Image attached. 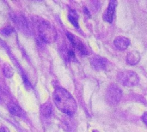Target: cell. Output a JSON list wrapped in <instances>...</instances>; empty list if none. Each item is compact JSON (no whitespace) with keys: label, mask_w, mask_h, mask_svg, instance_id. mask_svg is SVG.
<instances>
[{"label":"cell","mask_w":147,"mask_h":132,"mask_svg":"<svg viewBox=\"0 0 147 132\" xmlns=\"http://www.w3.org/2000/svg\"><path fill=\"white\" fill-rule=\"evenodd\" d=\"M22 79H23L24 85H25L26 88H27L28 90H30V88H32V86H31V84H30V82H29L28 79L27 78V76H26L25 75H22Z\"/></svg>","instance_id":"obj_17"},{"label":"cell","mask_w":147,"mask_h":132,"mask_svg":"<svg viewBox=\"0 0 147 132\" xmlns=\"http://www.w3.org/2000/svg\"><path fill=\"white\" fill-rule=\"evenodd\" d=\"M0 132H1V131H0Z\"/></svg>","instance_id":"obj_22"},{"label":"cell","mask_w":147,"mask_h":132,"mask_svg":"<svg viewBox=\"0 0 147 132\" xmlns=\"http://www.w3.org/2000/svg\"><path fill=\"white\" fill-rule=\"evenodd\" d=\"M92 132H99V131H97L96 130H94V131H92Z\"/></svg>","instance_id":"obj_21"},{"label":"cell","mask_w":147,"mask_h":132,"mask_svg":"<svg viewBox=\"0 0 147 132\" xmlns=\"http://www.w3.org/2000/svg\"><path fill=\"white\" fill-rule=\"evenodd\" d=\"M66 36L69 39L73 48H75V50L78 52V54L80 56H87L88 55L89 52L86 48V46L84 45V43L83 42V40L75 36L73 34H71L70 32L66 33Z\"/></svg>","instance_id":"obj_5"},{"label":"cell","mask_w":147,"mask_h":132,"mask_svg":"<svg viewBox=\"0 0 147 132\" xmlns=\"http://www.w3.org/2000/svg\"><path fill=\"white\" fill-rule=\"evenodd\" d=\"M114 45L118 50L124 51L130 45V40L125 36H117L114 40Z\"/></svg>","instance_id":"obj_8"},{"label":"cell","mask_w":147,"mask_h":132,"mask_svg":"<svg viewBox=\"0 0 147 132\" xmlns=\"http://www.w3.org/2000/svg\"><path fill=\"white\" fill-rule=\"evenodd\" d=\"M142 121L147 125V112L142 115Z\"/></svg>","instance_id":"obj_18"},{"label":"cell","mask_w":147,"mask_h":132,"mask_svg":"<svg viewBox=\"0 0 147 132\" xmlns=\"http://www.w3.org/2000/svg\"><path fill=\"white\" fill-rule=\"evenodd\" d=\"M117 81L125 87H134L140 82V76L133 70H122L117 74Z\"/></svg>","instance_id":"obj_3"},{"label":"cell","mask_w":147,"mask_h":132,"mask_svg":"<svg viewBox=\"0 0 147 132\" xmlns=\"http://www.w3.org/2000/svg\"><path fill=\"white\" fill-rule=\"evenodd\" d=\"M0 131H1V132H9V129H8L7 127H5V126H3V127L0 129Z\"/></svg>","instance_id":"obj_20"},{"label":"cell","mask_w":147,"mask_h":132,"mask_svg":"<svg viewBox=\"0 0 147 132\" xmlns=\"http://www.w3.org/2000/svg\"><path fill=\"white\" fill-rule=\"evenodd\" d=\"M53 99L56 107L62 113L72 115L76 112L77 102L73 96L64 88H56L53 93Z\"/></svg>","instance_id":"obj_1"},{"label":"cell","mask_w":147,"mask_h":132,"mask_svg":"<svg viewBox=\"0 0 147 132\" xmlns=\"http://www.w3.org/2000/svg\"><path fill=\"white\" fill-rule=\"evenodd\" d=\"M127 63L130 65H136L140 61V54L137 51H132L127 55Z\"/></svg>","instance_id":"obj_9"},{"label":"cell","mask_w":147,"mask_h":132,"mask_svg":"<svg viewBox=\"0 0 147 132\" xmlns=\"http://www.w3.org/2000/svg\"><path fill=\"white\" fill-rule=\"evenodd\" d=\"M40 113L41 114L46 117V118H48L52 115V113H53V107H52V104L47 101L46 103H44L43 105L40 106Z\"/></svg>","instance_id":"obj_12"},{"label":"cell","mask_w":147,"mask_h":132,"mask_svg":"<svg viewBox=\"0 0 147 132\" xmlns=\"http://www.w3.org/2000/svg\"><path fill=\"white\" fill-rule=\"evenodd\" d=\"M12 20L16 24V26L19 27V28L21 29H28V23L26 19L22 16V15H12Z\"/></svg>","instance_id":"obj_10"},{"label":"cell","mask_w":147,"mask_h":132,"mask_svg":"<svg viewBox=\"0 0 147 132\" xmlns=\"http://www.w3.org/2000/svg\"><path fill=\"white\" fill-rule=\"evenodd\" d=\"M116 6H117V1L116 0H111L109 3L108 8L105 10L104 14H103V20L109 23H111L114 20V15L115 13V9H116Z\"/></svg>","instance_id":"obj_7"},{"label":"cell","mask_w":147,"mask_h":132,"mask_svg":"<svg viewBox=\"0 0 147 132\" xmlns=\"http://www.w3.org/2000/svg\"><path fill=\"white\" fill-rule=\"evenodd\" d=\"M68 19L70 21V22L77 28L78 29L79 28V24H78V15H77L76 11L73 10V9H71L69 10V15H68Z\"/></svg>","instance_id":"obj_13"},{"label":"cell","mask_w":147,"mask_h":132,"mask_svg":"<svg viewBox=\"0 0 147 132\" xmlns=\"http://www.w3.org/2000/svg\"><path fill=\"white\" fill-rule=\"evenodd\" d=\"M66 55H67V58L68 59L71 60V61H75L77 62V58H76V55H75V52L72 49H68L67 50V52H66Z\"/></svg>","instance_id":"obj_16"},{"label":"cell","mask_w":147,"mask_h":132,"mask_svg":"<svg viewBox=\"0 0 147 132\" xmlns=\"http://www.w3.org/2000/svg\"><path fill=\"white\" fill-rule=\"evenodd\" d=\"M122 97V91L116 84H110L107 89L105 94V99L106 101L111 105L115 106L120 103Z\"/></svg>","instance_id":"obj_4"},{"label":"cell","mask_w":147,"mask_h":132,"mask_svg":"<svg viewBox=\"0 0 147 132\" xmlns=\"http://www.w3.org/2000/svg\"><path fill=\"white\" fill-rule=\"evenodd\" d=\"M84 14L86 15H88L89 17H90V11H89V9H88L87 7H84Z\"/></svg>","instance_id":"obj_19"},{"label":"cell","mask_w":147,"mask_h":132,"mask_svg":"<svg viewBox=\"0 0 147 132\" xmlns=\"http://www.w3.org/2000/svg\"><path fill=\"white\" fill-rule=\"evenodd\" d=\"M0 32H1V34H2L3 35H4V36H9L12 33L15 32V29H14V27H11V26H7V27H3V28L0 30Z\"/></svg>","instance_id":"obj_15"},{"label":"cell","mask_w":147,"mask_h":132,"mask_svg":"<svg viewBox=\"0 0 147 132\" xmlns=\"http://www.w3.org/2000/svg\"><path fill=\"white\" fill-rule=\"evenodd\" d=\"M90 65L96 70L101 71V70H106L109 64V60L99 55H94L93 57L90 58Z\"/></svg>","instance_id":"obj_6"},{"label":"cell","mask_w":147,"mask_h":132,"mask_svg":"<svg viewBox=\"0 0 147 132\" xmlns=\"http://www.w3.org/2000/svg\"><path fill=\"white\" fill-rule=\"evenodd\" d=\"M34 23L37 27L41 41L52 43L57 40V31L47 21L38 17V20L34 21Z\"/></svg>","instance_id":"obj_2"},{"label":"cell","mask_w":147,"mask_h":132,"mask_svg":"<svg viewBox=\"0 0 147 132\" xmlns=\"http://www.w3.org/2000/svg\"><path fill=\"white\" fill-rule=\"evenodd\" d=\"M8 109L9 111V113L14 115V116H17V117H20L22 114V108L16 105V103H13V102H9L8 104Z\"/></svg>","instance_id":"obj_11"},{"label":"cell","mask_w":147,"mask_h":132,"mask_svg":"<svg viewBox=\"0 0 147 132\" xmlns=\"http://www.w3.org/2000/svg\"><path fill=\"white\" fill-rule=\"evenodd\" d=\"M3 75H4L5 77L10 78V77L13 76L14 71H13L12 67L9 64H3Z\"/></svg>","instance_id":"obj_14"}]
</instances>
